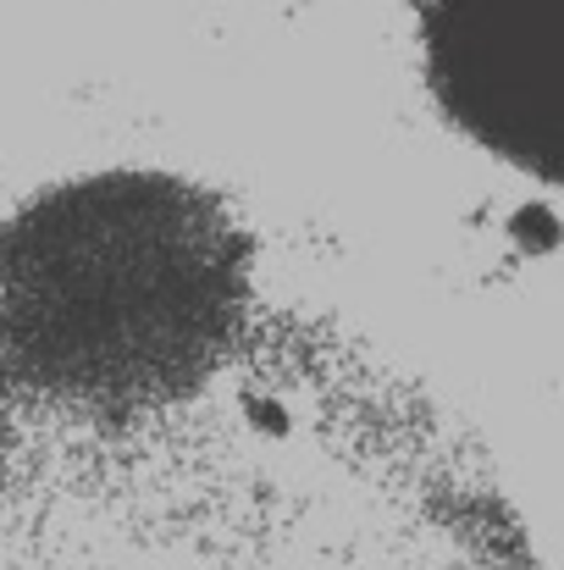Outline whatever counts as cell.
<instances>
[{
  "instance_id": "obj_1",
  "label": "cell",
  "mask_w": 564,
  "mask_h": 570,
  "mask_svg": "<svg viewBox=\"0 0 564 570\" xmlns=\"http://www.w3.org/2000/svg\"><path fill=\"white\" fill-rule=\"evenodd\" d=\"M0 570H537L476 443L260 294L139 350L0 338Z\"/></svg>"
},
{
  "instance_id": "obj_2",
  "label": "cell",
  "mask_w": 564,
  "mask_h": 570,
  "mask_svg": "<svg viewBox=\"0 0 564 570\" xmlns=\"http://www.w3.org/2000/svg\"><path fill=\"white\" fill-rule=\"evenodd\" d=\"M443 117L564 189V0H415Z\"/></svg>"
}]
</instances>
